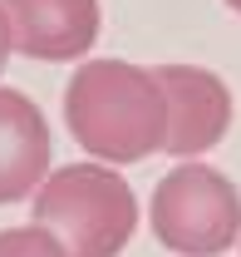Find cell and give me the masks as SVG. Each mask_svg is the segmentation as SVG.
Returning <instances> with one entry per match:
<instances>
[{
	"label": "cell",
	"instance_id": "1",
	"mask_svg": "<svg viewBox=\"0 0 241 257\" xmlns=\"http://www.w3.org/2000/svg\"><path fill=\"white\" fill-rule=\"evenodd\" d=\"M64 124L94 163L128 168L168 144V99L148 64L84 60L64 84Z\"/></svg>",
	"mask_w": 241,
	"mask_h": 257
},
{
	"label": "cell",
	"instance_id": "2",
	"mask_svg": "<svg viewBox=\"0 0 241 257\" xmlns=\"http://www.w3.org/2000/svg\"><path fill=\"white\" fill-rule=\"evenodd\" d=\"M34 223L50 227L69 257H118L138 232V198L108 163H64L30 198Z\"/></svg>",
	"mask_w": 241,
	"mask_h": 257
},
{
	"label": "cell",
	"instance_id": "3",
	"mask_svg": "<svg viewBox=\"0 0 241 257\" xmlns=\"http://www.w3.org/2000/svg\"><path fill=\"white\" fill-rule=\"evenodd\" d=\"M148 227L178 257H222L241 242V193L222 168L187 159L152 188Z\"/></svg>",
	"mask_w": 241,
	"mask_h": 257
},
{
	"label": "cell",
	"instance_id": "4",
	"mask_svg": "<svg viewBox=\"0 0 241 257\" xmlns=\"http://www.w3.org/2000/svg\"><path fill=\"white\" fill-rule=\"evenodd\" d=\"M162 99H168V144L162 154L172 159H202L207 149H216L232 128V89L216 69L202 64H158L152 69Z\"/></svg>",
	"mask_w": 241,
	"mask_h": 257
},
{
	"label": "cell",
	"instance_id": "5",
	"mask_svg": "<svg viewBox=\"0 0 241 257\" xmlns=\"http://www.w3.org/2000/svg\"><path fill=\"white\" fill-rule=\"evenodd\" d=\"M10 15V45L25 60L74 64L98 40V0H0Z\"/></svg>",
	"mask_w": 241,
	"mask_h": 257
},
{
	"label": "cell",
	"instance_id": "6",
	"mask_svg": "<svg viewBox=\"0 0 241 257\" xmlns=\"http://www.w3.org/2000/svg\"><path fill=\"white\" fill-rule=\"evenodd\" d=\"M50 119L30 94L0 84V203H25L50 178Z\"/></svg>",
	"mask_w": 241,
	"mask_h": 257
},
{
	"label": "cell",
	"instance_id": "7",
	"mask_svg": "<svg viewBox=\"0 0 241 257\" xmlns=\"http://www.w3.org/2000/svg\"><path fill=\"white\" fill-rule=\"evenodd\" d=\"M0 257H69V252L50 227L25 223V227H0Z\"/></svg>",
	"mask_w": 241,
	"mask_h": 257
},
{
	"label": "cell",
	"instance_id": "8",
	"mask_svg": "<svg viewBox=\"0 0 241 257\" xmlns=\"http://www.w3.org/2000/svg\"><path fill=\"white\" fill-rule=\"evenodd\" d=\"M10 55H15V45H10V15H5V5H0V69H5Z\"/></svg>",
	"mask_w": 241,
	"mask_h": 257
},
{
	"label": "cell",
	"instance_id": "9",
	"mask_svg": "<svg viewBox=\"0 0 241 257\" xmlns=\"http://www.w3.org/2000/svg\"><path fill=\"white\" fill-rule=\"evenodd\" d=\"M222 5H226V10H236V15H241V0H222Z\"/></svg>",
	"mask_w": 241,
	"mask_h": 257
}]
</instances>
